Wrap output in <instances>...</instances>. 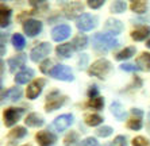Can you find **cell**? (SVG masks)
<instances>
[{"label": "cell", "mask_w": 150, "mask_h": 146, "mask_svg": "<svg viewBox=\"0 0 150 146\" xmlns=\"http://www.w3.org/2000/svg\"><path fill=\"white\" fill-rule=\"evenodd\" d=\"M92 45L98 52H108L111 49L116 47L119 45V42L116 38H114V35L111 34H103V33H98L92 37Z\"/></svg>", "instance_id": "cell-1"}, {"label": "cell", "mask_w": 150, "mask_h": 146, "mask_svg": "<svg viewBox=\"0 0 150 146\" xmlns=\"http://www.w3.org/2000/svg\"><path fill=\"white\" fill-rule=\"evenodd\" d=\"M111 69H112V65L108 60L100 58L92 64V66L89 68L88 73H89L91 76L99 77V79H105V76L111 72Z\"/></svg>", "instance_id": "cell-2"}, {"label": "cell", "mask_w": 150, "mask_h": 146, "mask_svg": "<svg viewBox=\"0 0 150 146\" xmlns=\"http://www.w3.org/2000/svg\"><path fill=\"white\" fill-rule=\"evenodd\" d=\"M49 74L53 79H57V80H61V81H73L74 80L73 73H72L69 66H67V65H56Z\"/></svg>", "instance_id": "cell-3"}, {"label": "cell", "mask_w": 150, "mask_h": 146, "mask_svg": "<svg viewBox=\"0 0 150 146\" xmlns=\"http://www.w3.org/2000/svg\"><path fill=\"white\" fill-rule=\"evenodd\" d=\"M50 52H52V45H50L49 42H41V43H38L31 50L30 58L34 62H38V61H41V60H43L45 57L49 56Z\"/></svg>", "instance_id": "cell-4"}, {"label": "cell", "mask_w": 150, "mask_h": 146, "mask_svg": "<svg viewBox=\"0 0 150 146\" xmlns=\"http://www.w3.org/2000/svg\"><path fill=\"white\" fill-rule=\"evenodd\" d=\"M23 114H25V110H23V108L11 107V108L4 110L3 119H4V125H6V127H12L14 125H16V122L22 118V115Z\"/></svg>", "instance_id": "cell-5"}, {"label": "cell", "mask_w": 150, "mask_h": 146, "mask_svg": "<svg viewBox=\"0 0 150 146\" xmlns=\"http://www.w3.org/2000/svg\"><path fill=\"white\" fill-rule=\"evenodd\" d=\"M65 101H67V97L59 96L58 91H54V92L47 95V103H46V106H45V110L47 112L56 111V110H58V108L61 107V106H64Z\"/></svg>", "instance_id": "cell-6"}, {"label": "cell", "mask_w": 150, "mask_h": 146, "mask_svg": "<svg viewBox=\"0 0 150 146\" xmlns=\"http://www.w3.org/2000/svg\"><path fill=\"white\" fill-rule=\"evenodd\" d=\"M96 22H98V19L95 16H92L89 14H83L77 18L76 26L81 31H89V30L96 27Z\"/></svg>", "instance_id": "cell-7"}, {"label": "cell", "mask_w": 150, "mask_h": 146, "mask_svg": "<svg viewBox=\"0 0 150 146\" xmlns=\"http://www.w3.org/2000/svg\"><path fill=\"white\" fill-rule=\"evenodd\" d=\"M73 115L72 114H64V115H59L58 118H56V120L53 122L52 127L57 131H65L67 129H69L70 126L73 125Z\"/></svg>", "instance_id": "cell-8"}, {"label": "cell", "mask_w": 150, "mask_h": 146, "mask_svg": "<svg viewBox=\"0 0 150 146\" xmlns=\"http://www.w3.org/2000/svg\"><path fill=\"white\" fill-rule=\"evenodd\" d=\"M70 33H72V28L69 24H58L52 30V38L56 42L65 41L70 35Z\"/></svg>", "instance_id": "cell-9"}, {"label": "cell", "mask_w": 150, "mask_h": 146, "mask_svg": "<svg viewBox=\"0 0 150 146\" xmlns=\"http://www.w3.org/2000/svg\"><path fill=\"white\" fill-rule=\"evenodd\" d=\"M23 31L28 35V37H35L42 31V23L37 19H27L23 23Z\"/></svg>", "instance_id": "cell-10"}, {"label": "cell", "mask_w": 150, "mask_h": 146, "mask_svg": "<svg viewBox=\"0 0 150 146\" xmlns=\"http://www.w3.org/2000/svg\"><path fill=\"white\" fill-rule=\"evenodd\" d=\"M45 84H46L45 79H37V80L33 81V83L27 87V97L28 99L33 100L35 97H38L39 95H41L43 87H45Z\"/></svg>", "instance_id": "cell-11"}, {"label": "cell", "mask_w": 150, "mask_h": 146, "mask_svg": "<svg viewBox=\"0 0 150 146\" xmlns=\"http://www.w3.org/2000/svg\"><path fill=\"white\" fill-rule=\"evenodd\" d=\"M83 10H84V7L81 3H79V1H70V3L65 4V7H64V15L67 18H69V19H73L77 15H80L81 12H83Z\"/></svg>", "instance_id": "cell-12"}, {"label": "cell", "mask_w": 150, "mask_h": 146, "mask_svg": "<svg viewBox=\"0 0 150 146\" xmlns=\"http://www.w3.org/2000/svg\"><path fill=\"white\" fill-rule=\"evenodd\" d=\"M35 139L39 143V146H53L57 142V137L53 133H50L49 130L47 131H39L35 135Z\"/></svg>", "instance_id": "cell-13"}, {"label": "cell", "mask_w": 150, "mask_h": 146, "mask_svg": "<svg viewBox=\"0 0 150 146\" xmlns=\"http://www.w3.org/2000/svg\"><path fill=\"white\" fill-rule=\"evenodd\" d=\"M104 30L107 33H110L111 35H118V34H120L123 30V23L120 21H118V19L110 18V19L105 21Z\"/></svg>", "instance_id": "cell-14"}, {"label": "cell", "mask_w": 150, "mask_h": 146, "mask_svg": "<svg viewBox=\"0 0 150 146\" xmlns=\"http://www.w3.org/2000/svg\"><path fill=\"white\" fill-rule=\"evenodd\" d=\"M21 96H22V89L21 88H18V87L10 88V89H7L6 92L1 94V99H3L1 101H10V103H14V101L19 100Z\"/></svg>", "instance_id": "cell-15"}, {"label": "cell", "mask_w": 150, "mask_h": 146, "mask_svg": "<svg viewBox=\"0 0 150 146\" xmlns=\"http://www.w3.org/2000/svg\"><path fill=\"white\" fill-rule=\"evenodd\" d=\"M150 35V27L149 26H139V27L134 28L131 31V38L134 41H143Z\"/></svg>", "instance_id": "cell-16"}, {"label": "cell", "mask_w": 150, "mask_h": 146, "mask_svg": "<svg viewBox=\"0 0 150 146\" xmlns=\"http://www.w3.org/2000/svg\"><path fill=\"white\" fill-rule=\"evenodd\" d=\"M26 56L25 54H19V56H15L12 57V58L8 60V66H10V72L14 73L16 69H19V68H23L26 64Z\"/></svg>", "instance_id": "cell-17"}, {"label": "cell", "mask_w": 150, "mask_h": 146, "mask_svg": "<svg viewBox=\"0 0 150 146\" xmlns=\"http://www.w3.org/2000/svg\"><path fill=\"white\" fill-rule=\"evenodd\" d=\"M34 77V70L33 69H23L16 73L15 76V83L16 84H26Z\"/></svg>", "instance_id": "cell-18"}, {"label": "cell", "mask_w": 150, "mask_h": 146, "mask_svg": "<svg viewBox=\"0 0 150 146\" xmlns=\"http://www.w3.org/2000/svg\"><path fill=\"white\" fill-rule=\"evenodd\" d=\"M73 46L72 43H62V45H58L56 47V53L57 56L61 57V58H69L73 54Z\"/></svg>", "instance_id": "cell-19"}, {"label": "cell", "mask_w": 150, "mask_h": 146, "mask_svg": "<svg viewBox=\"0 0 150 146\" xmlns=\"http://www.w3.org/2000/svg\"><path fill=\"white\" fill-rule=\"evenodd\" d=\"M110 110H111L112 115H114L118 120H123V119L126 118V110L119 101H114V103H111Z\"/></svg>", "instance_id": "cell-20"}, {"label": "cell", "mask_w": 150, "mask_h": 146, "mask_svg": "<svg viewBox=\"0 0 150 146\" xmlns=\"http://www.w3.org/2000/svg\"><path fill=\"white\" fill-rule=\"evenodd\" d=\"M25 122L28 127H41V126H43V123H45L43 118H42L41 115L35 114V112L27 115V118L25 119Z\"/></svg>", "instance_id": "cell-21"}, {"label": "cell", "mask_w": 150, "mask_h": 146, "mask_svg": "<svg viewBox=\"0 0 150 146\" xmlns=\"http://www.w3.org/2000/svg\"><path fill=\"white\" fill-rule=\"evenodd\" d=\"M10 18H11V10L6 4L1 3V6H0V26H1V28L7 27L10 24Z\"/></svg>", "instance_id": "cell-22"}, {"label": "cell", "mask_w": 150, "mask_h": 146, "mask_svg": "<svg viewBox=\"0 0 150 146\" xmlns=\"http://www.w3.org/2000/svg\"><path fill=\"white\" fill-rule=\"evenodd\" d=\"M137 66L141 70H146L150 72V53L143 52L138 58H137Z\"/></svg>", "instance_id": "cell-23"}, {"label": "cell", "mask_w": 150, "mask_h": 146, "mask_svg": "<svg viewBox=\"0 0 150 146\" xmlns=\"http://www.w3.org/2000/svg\"><path fill=\"white\" fill-rule=\"evenodd\" d=\"M72 46H73L74 50H84V49L88 46V38L84 34H79L77 37H74L73 41H72Z\"/></svg>", "instance_id": "cell-24"}, {"label": "cell", "mask_w": 150, "mask_h": 146, "mask_svg": "<svg viewBox=\"0 0 150 146\" xmlns=\"http://www.w3.org/2000/svg\"><path fill=\"white\" fill-rule=\"evenodd\" d=\"M130 8L135 14H145L149 8V4H147V1H143V0H137V1H131Z\"/></svg>", "instance_id": "cell-25"}, {"label": "cell", "mask_w": 150, "mask_h": 146, "mask_svg": "<svg viewBox=\"0 0 150 146\" xmlns=\"http://www.w3.org/2000/svg\"><path fill=\"white\" fill-rule=\"evenodd\" d=\"M85 107L96 110V111H101L103 107H104V99L101 96H98V97H95V99H89V100L87 101Z\"/></svg>", "instance_id": "cell-26"}, {"label": "cell", "mask_w": 150, "mask_h": 146, "mask_svg": "<svg viewBox=\"0 0 150 146\" xmlns=\"http://www.w3.org/2000/svg\"><path fill=\"white\" fill-rule=\"evenodd\" d=\"M134 54H135V47H134V46H129V47H125L123 50L116 53L115 58L119 60V61H122V60H127V58H130V57H133Z\"/></svg>", "instance_id": "cell-27"}, {"label": "cell", "mask_w": 150, "mask_h": 146, "mask_svg": "<svg viewBox=\"0 0 150 146\" xmlns=\"http://www.w3.org/2000/svg\"><path fill=\"white\" fill-rule=\"evenodd\" d=\"M11 42H12V45H14V47L16 49V50H22V49H25V46H26L25 37H23L22 34H19V33H16V34L12 35Z\"/></svg>", "instance_id": "cell-28"}, {"label": "cell", "mask_w": 150, "mask_h": 146, "mask_svg": "<svg viewBox=\"0 0 150 146\" xmlns=\"http://www.w3.org/2000/svg\"><path fill=\"white\" fill-rule=\"evenodd\" d=\"M84 120H85V123H87L88 126L95 127V126H99L101 122H103V118L98 114H88V115H85Z\"/></svg>", "instance_id": "cell-29"}, {"label": "cell", "mask_w": 150, "mask_h": 146, "mask_svg": "<svg viewBox=\"0 0 150 146\" xmlns=\"http://www.w3.org/2000/svg\"><path fill=\"white\" fill-rule=\"evenodd\" d=\"M79 141V134L76 131H70L67 134V137L64 138V145L65 146H77Z\"/></svg>", "instance_id": "cell-30"}, {"label": "cell", "mask_w": 150, "mask_h": 146, "mask_svg": "<svg viewBox=\"0 0 150 146\" xmlns=\"http://www.w3.org/2000/svg\"><path fill=\"white\" fill-rule=\"evenodd\" d=\"M26 134H27V130H26L25 127H22V126H18V127L12 129L10 133H8V138H11V139H19V138L26 137Z\"/></svg>", "instance_id": "cell-31"}, {"label": "cell", "mask_w": 150, "mask_h": 146, "mask_svg": "<svg viewBox=\"0 0 150 146\" xmlns=\"http://www.w3.org/2000/svg\"><path fill=\"white\" fill-rule=\"evenodd\" d=\"M127 127L131 130H141L142 129V116H133L127 122Z\"/></svg>", "instance_id": "cell-32"}, {"label": "cell", "mask_w": 150, "mask_h": 146, "mask_svg": "<svg viewBox=\"0 0 150 146\" xmlns=\"http://www.w3.org/2000/svg\"><path fill=\"white\" fill-rule=\"evenodd\" d=\"M126 7H127V6H126L125 1L118 0V1H114V3L111 4V11L115 12V14H122V12H125Z\"/></svg>", "instance_id": "cell-33"}, {"label": "cell", "mask_w": 150, "mask_h": 146, "mask_svg": "<svg viewBox=\"0 0 150 146\" xmlns=\"http://www.w3.org/2000/svg\"><path fill=\"white\" fill-rule=\"evenodd\" d=\"M112 131H114V130H112L110 126H103V127L96 130V134H98L99 137H101V138H107V137H110L112 134Z\"/></svg>", "instance_id": "cell-34"}, {"label": "cell", "mask_w": 150, "mask_h": 146, "mask_svg": "<svg viewBox=\"0 0 150 146\" xmlns=\"http://www.w3.org/2000/svg\"><path fill=\"white\" fill-rule=\"evenodd\" d=\"M133 146H150V141L145 137H135L133 139Z\"/></svg>", "instance_id": "cell-35"}, {"label": "cell", "mask_w": 150, "mask_h": 146, "mask_svg": "<svg viewBox=\"0 0 150 146\" xmlns=\"http://www.w3.org/2000/svg\"><path fill=\"white\" fill-rule=\"evenodd\" d=\"M111 146H127V139H126V137H123V135H118L114 138Z\"/></svg>", "instance_id": "cell-36"}, {"label": "cell", "mask_w": 150, "mask_h": 146, "mask_svg": "<svg viewBox=\"0 0 150 146\" xmlns=\"http://www.w3.org/2000/svg\"><path fill=\"white\" fill-rule=\"evenodd\" d=\"M52 65H53V61L52 60H46V61H43V62L41 64V72L42 73H50L52 72Z\"/></svg>", "instance_id": "cell-37"}, {"label": "cell", "mask_w": 150, "mask_h": 146, "mask_svg": "<svg viewBox=\"0 0 150 146\" xmlns=\"http://www.w3.org/2000/svg\"><path fill=\"white\" fill-rule=\"evenodd\" d=\"M80 146H100V145H99V142H98V139L96 138L88 137V138H85L84 141H81Z\"/></svg>", "instance_id": "cell-38"}, {"label": "cell", "mask_w": 150, "mask_h": 146, "mask_svg": "<svg viewBox=\"0 0 150 146\" xmlns=\"http://www.w3.org/2000/svg\"><path fill=\"white\" fill-rule=\"evenodd\" d=\"M88 6L96 10V8H100L101 6H104V0H88Z\"/></svg>", "instance_id": "cell-39"}, {"label": "cell", "mask_w": 150, "mask_h": 146, "mask_svg": "<svg viewBox=\"0 0 150 146\" xmlns=\"http://www.w3.org/2000/svg\"><path fill=\"white\" fill-rule=\"evenodd\" d=\"M120 69L125 70V72H135V70H139V68L133 64H122L120 65Z\"/></svg>", "instance_id": "cell-40"}, {"label": "cell", "mask_w": 150, "mask_h": 146, "mask_svg": "<svg viewBox=\"0 0 150 146\" xmlns=\"http://www.w3.org/2000/svg\"><path fill=\"white\" fill-rule=\"evenodd\" d=\"M88 65V56L87 54H81L80 60H79V68L80 69H85Z\"/></svg>", "instance_id": "cell-41"}, {"label": "cell", "mask_w": 150, "mask_h": 146, "mask_svg": "<svg viewBox=\"0 0 150 146\" xmlns=\"http://www.w3.org/2000/svg\"><path fill=\"white\" fill-rule=\"evenodd\" d=\"M98 94H99L98 87L93 85V87H91L89 91H88V97H89V99H95V97H98Z\"/></svg>", "instance_id": "cell-42"}, {"label": "cell", "mask_w": 150, "mask_h": 146, "mask_svg": "<svg viewBox=\"0 0 150 146\" xmlns=\"http://www.w3.org/2000/svg\"><path fill=\"white\" fill-rule=\"evenodd\" d=\"M131 114H133L134 116H143V112L141 111L139 108H133V110H131Z\"/></svg>", "instance_id": "cell-43"}, {"label": "cell", "mask_w": 150, "mask_h": 146, "mask_svg": "<svg viewBox=\"0 0 150 146\" xmlns=\"http://www.w3.org/2000/svg\"><path fill=\"white\" fill-rule=\"evenodd\" d=\"M134 85H135L137 88H141V87H142V80H141L139 77H135V79H134Z\"/></svg>", "instance_id": "cell-44"}, {"label": "cell", "mask_w": 150, "mask_h": 146, "mask_svg": "<svg viewBox=\"0 0 150 146\" xmlns=\"http://www.w3.org/2000/svg\"><path fill=\"white\" fill-rule=\"evenodd\" d=\"M146 46H147V47H150V39H149V41H147V43H146Z\"/></svg>", "instance_id": "cell-45"}, {"label": "cell", "mask_w": 150, "mask_h": 146, "mask_svg": "<svg viewBox=\"0 0 150 146\" xmlns=\"http://www.w3.org/2000/svg\"><path fill=\"white\" fill-rule=\"evenodd\" d=\"M147 116H149V120H150V112H149V115H147Z\"/></svg>", "instance_id": "cell-46"}]
</instances>
